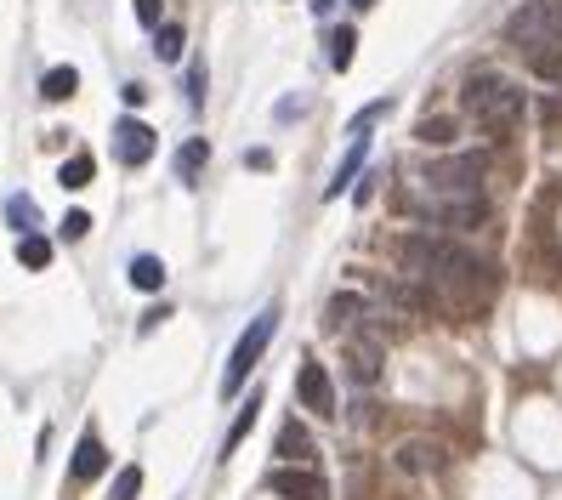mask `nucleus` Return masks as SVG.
Segmentation results:
<instances>
[{
	"instance_id": "ddd939ff",
	"label": "nucleus",
	"mask_w": 562,
	"mask_h": 500,
	"mask_svg": "<svg viewBox=\"0 0 562 500\" xmlns=\"http://www.w3.org/2000/svg\"><path fill=\"white\" fill-rule=\"evenodd\" d=\"M125 279H131V290H148L154 296V290H165V262L159 256H131L125 262Z\"/></svg>"
},
{
	"instance_id": "c85d7f7f",
	"label": "nucleus",
	"mask_w": 562,
	"mask_h": 500,
	"mask_svg": "<svg viewBox=\"0 0 562 500\" xmlns=\"http://www.w3.org/2000/svg\"><path fill=\"white\" fill-rule=\"evenodd\" d=\"M188 97H194V103H205V63H194V69H188Z\"/></svg>"
},
{
	"instance_id": "4468645a",
	"label": "nucleus",
	"mask_w": 562,
	"mask_h": 500,
	"mask_svg": "<svg viewBox=\"0 0 562 500\" xmlns=\"http://www.w3.org/2000/svg\"><path fill=\"white\" fill-rule=\"evenodd\" d=\"M279 455H284V466H301L307 455H313V438H307L301 421H284L279 427Z\"/></svg>"
},
{
	"instance_id": "f8f14e48",
	"label": "nucleus",
	"mask_w": 562,
	"mask_h": 500,
	"mask_svg": "<svg viewBox=\"0 0 562 500\" xmlns=\"http://www.w3.org/2000/svg\"><path fill=\"white\" fill-rule=\"evenodd\" d=\"M398 466H404V472H438L443 449L426 444V438H409V444H398Z\"/></svg>"
},
{
	"instance_id": "0eeeda50",
	"label": "nucleus",
	"mask_w": 562,
	"mask_h": 500,
	"mask_svg": "<svg viewBox=\"0 0 562 500\" xmlns=\"http://www.w3.org/2000/svg\"><path fill=\"white\" fill-rule=\"evenodd\" d=\"M426 216L438 222V228H483L489 222V199L483 194H455V199H432Z\"/></svg>"
},
{
	"instance_id": "39448f33",
	"label": "nucleus",
	"mask_w": 562,
	"mask_h": 500,
	"mask_svg": "<svg viewBox=\"0 0 562 500\" xmlns=\"http://www.w3.org/2000/svg\"><path fill=\"white\" fill-rule=\"evenodd\" d=\"M432 194L438 199H455V194H477L483 188V154H455V160H438L426 171Z\"/></svg>"
},
{
	"instance_id": "423d86ee",
	"label": "nucleus",
	"mask_w": 562,
	"mask_h": 500,
	"mask_svg": "<svg viewBox=\"0 0 562 500\" xmlns=\"http://www.w3.org/2000/svg\"><path fill=\"white\" fill-rule=\"evenodd\" d=\"M267 489L279 500H330V483L313 466H279V472H267Z\"/></svg>"
},
{
	"instance_id": "dca6fc26",
	"label": "nucleus",
	"mask_w": 562,
	"mask_h": 500,
	"mask_svg": "<svg viewBox=\"0 0 562 500\" xmlns=\"http://www.w3.org/2000/svg\"><path fill=\"white\" fill-rule=\"evenodd\" d=\"M364 160H369V137H358V143H352V154H347V160H341V165H335V182H330V188H324V194H347V188H352V177H358V171H364Z\"/></svg>"
},
{
	"instance_id": "6e6552de",
	"label": "nucleus",
	"mask_w": 562,
	"mask_h": 500,
	"mask_svg": "<svg viewBox=\"0 0 562 500\" xmlns=\"http://www.w3.org/2000/svg\"><path fill=\"white\" fill-rule=\"evenodd\" d=\"M296 398H301V410H313L318 421H330V415H335V381H330V370L307 358L301 375H296Z\"/></svg>"
},
{
	"instance_id": "2eb2a0df",
	"label": "nucleus",
	"mask_w": 562,
	"mask_h": 500,
	"mask_svg": "<svg viewBox=\"0 0 562 500\" xmlns=\"http://www.w3.org/2000/svg\"><path fill=\"white\" fill-rule=\"evenodd\" d=\"M74 86H80V74H74L69 63H57V69L40 74V97H46V103H69Z\"/></svg>"
},
{
	"instance_id": "7ed1b4c3",
	"label": "nucleus",
	"mask_w": 562,
	"mask_h": 500,
	"mask_svg": "<svg viewBox=\"0 0 562 500\" xmlns=\"http://www.w3.org/2000/svg\"><path fill=\"white\" fill-rule=\"evenodd\" d=\"M506 40L517 52H540V46H562V0H528L506 18Z\"/></svg>"
},
{
	"instance_id": "f03ea898",
	"label": "nucleus",
	"mask_w": 562,
	"mask_h": 500,
	"mask_svg": "<svg viewBox=\"0 0 562 500\" xmlns=\"http://www.w3.org/2000/svg\"><path fill=\"white\" fill-rule=\"evenodd\" d=\"M460 108H466L483 131L500 137V131H511V125L523 120L528 97H523L517 80H506V74H494V69H477L472 80H466V91H460Z\"/></svg>"
},
{
	"instance_id": "f3484780",
	"label": "nucleus",
	"mask_w": 562,
	"mask_h": 500,
	"mask_svg": "<svg viewBox=\"0 0 562 500\" xmlns=\"http://www.w3.org/2000/svg\"><path fill=\"white\" fill-rule=\"evenodd\" d=\"M91 177H97V160H91V154H69V160H63V171H57V182H63L69 194L91 188Z\"/></svg>"
},
{
	"instance_id": "9d476101",
	"label": "nucleus",
	"mask_w": 562,
	"mask_h": 500,
	"mask_svg": "<svg viewBox=\"0 0 562 500\" xmlns=\"http://www.w3.org/2000/svg\"><path fill=\"white\" fill-rule=\"evenodd\" d=\"M347 375L358 387H375L381 381V341H352L347 347Z\"/></svg>"
},
{
	"instance_id": "bb28decb",
	"label": "nucleus",
	"mask_w": 562,
	"mask_h": 500,
	"mask_svg": "<svg viewBox=\"0 0 562 500\" xmlns=\"http://www.w3.org/2000/svg\"><path fill=\"white\" fill-rule=\"evenodd\" d=\"M6 216H12L18 228H35V205H29L23 194H12V199H6Z\"/></svg>"
},
{
	"instance_id": "a211bd4d",
	"label": "nucleus",
	"mask_w": 562,
	"mask_h": 500,
	"mask_svg": "<svg viewBox=\"0 0 562 500\" xmlns=\"http://www.w3.org/2000/svg\"><path fill=\"white\" fill-rule=\"evenodd\" d=\"M415 137H421L426 148H449V143L460 137V125L449 120V114H432V120H421V125H415Z\"/></svg>"
},
{
	"instance_id": "f257e3e1",
	"label": "nucleus",
	"mask_w": 562,
	"mask_h": 500,
	"mask_svg": "<svg viewBox=\"0 0 562 500\" xmlns=\"http://www.w3.org/2000/svg\"><path fill=\"white\" fill-rule=\"evenodd\" d=\"M409 273H421V279H443V285H472L483 262H477V250L455 245V239H443V233H409L404 245H398Z\"/></svg>"
},
{
	"instance_id": "393cba45",
	"label": "nucleus",
	"mask_w": 562,
	"mask_h": 500,
	"mask_svg": "<svg viewBox=\"0 0 562 500\" xmlns=\"http://www.w3.org/2000/svg\"><path fill=\"white\" fill-rule=\"evenodd\" d=\"M256 410H262V398H250L245 410H239V421H233V432H228V444H222V449H239V438L256 427Z\"/></svg>"
},
{
	"instance_id": "4be33fe9",
	"label": "nucleus",
	"mask_w": 562,
	"mask_h": 500,
	"mask_svg": "<svg viewBox=\"0 0 562 500\" xmlns=\"http://www.w3.org/2000/svg\"><path fill=\"white\" fill-rule=\"evenodd\" d=\"M528 69L540 74V80H562V46H540V52H528Z\"/></svg>"
},
{
	"instance_id": "c756f323",
	"label": "nucleus",
	"mask_w": 562,
	"mask_h": 500,
	"mask_svg": "<svg viewBox=\"0 0 562 500\" xmlns=\"http://www.w3.org/2000/svg\"><path fill=\"white\" fill-rule=\"evenodd\" d=\"M137 18L148 23V29H159V0H137Z\"/></svg>"
},
{
	"instance_id": "20e7f679",
	"label": "nucleus",
	"mask_w": 562,
	"mask_h": 500,
	"mask_svg": "<svg viewBox=\"0 0 562 500\" xmlns=\"http://www.w3.org/2000/svg\"><path fill=\"white\" fill-rule=\"evenodd\" d=\"M273 330H279V307H262V313L245 324V336L233 341L228 370H222V398H233V393H239V387L250 381L256 358H262V353H267V341H273Z\"/></svg>"
},
{
	"instance_id": "6ab92c4d",
	"label": "nucleus",
	"mask_w": 562,
	"mask_h": 500,
	"mask_svg": "<svg viewBox=\"0 0 562 500\" xmlns=\"http://www.w3.org/2000/svg\"><path fill=\"white\" fill-rule=\"evenodd\" d=\"M358 313H364V296L341 290V296H330V307H324V324H330V330H341V324H352Z\"/></svg>"
},
{
	"instance_id": "cd10ccee",
	"label": "nucleus",
	"mask_w": 562,
	"mask_h": 500,
	"mask_svg": "<svg viewBox=\"0 0 562 500\" xmlns=\"http://www.w3.org/2000/svg\"><path fill=\"white\" fill-rule=\"evenodd\" d=\"M86 233H91V216L86 211H69V216H63V239H86Z\"/></svg>"
},
{
	"instance_id": "412c9836",
	"label": "nucleus",
	"mask_w": 562,
	"mask_h": 500,
	"mask_svg": "<svg viewBox=\"0 0 562 500\" xmlns=\"http://www.w3.org/2000/svg\"><path fill=\"white\" fill-rule=\"evenodd\" d=\"M182 46H188V35H182L176 23H159V35H154V52H159V63H182Z\"/></svg>"
},
{
	"instance_id": "aec40b11",
	"label": "nucleus",
	"mask_w": 562,
	"mask_h": 500,
	"mask_svg": "<svg viewBox=\"0 0 562 500\" xmlns=\"http://www.w3.org/2000/svg\"><path fill=\"white\" fill-rule=\"evenodd\" d=\"M18 262L23 268H52V239H40V233H23V245H18Z\"/></svg>"
},
{
	"instance_id": "5701e85b",
	"label": "nucleus",
	"mask_w": 562,
	"mask_h": 500,
	"mask_svg": "<svg viewBox=\"0 0 562 500\" xmlns=\"http://www.w3.org/2000/svg\"><path fill=\"white\" fill-rule=\"evenodd\" d=\"M205 160H211V148H205V143L194 137V143L176 154V177H199V171H205Z\"/></svg>"
},
{
	"instance_id": "a878e982",
	"label": "nucleus",
	"mask_w": 562,
	"mask_h": 500,
	"mask_svg": "<svg viewBox=\"0 0 562 500\" xmlns=\"http://www.w3.org/2000/svg\"><path fill=\"white\" fill-rule=\"evenodd\" d=\"M352 46H358L352 29H335V35H330V63H335V69H347V63H352Z\"/></svg>"
},
{
	"instance_id": "1a4fd4ad",
	"label": "nucleus",
	"mask_w": 562,
	"mask_h": 500,
	"mask_svg": "<svg viewBox=\"0 0 562 500\" xmlns=\"http://www.w3.org/2000/svg\"><path fill=\"white\" fill-rule=\"evenodd\" d=\"M114 154H120L125 165H148V160H154V125L120 120V125H114Z\"/></svg>"
},
{
	"instance_id": "b1692460",
	"label": "nucleus",
	"mask_w": 562,
	"mask_h": 500,
	"mask_svg": "<svg viewBox=\"0 0 562 500\" xmlns=\"http://www.w3.org/2000/svg\"><path fill=\"white\" fill-rule=\"evenodd\" d=\"M137 495H142V466H125L114 489H108V500H137Z\"/></svg>"
},
{
	"instance_id": "9b49d317",
	"label": "nucleus",
	"mask_w": 562,
	"mask_h": 500,
	"mask_svg": "<svg viewBox=\"0 0 562 500\" xmlns=\"http://www.w3.org/2000/svg\"><path fill=\"white\" fill-rule=\"evenodd\" d=\"M103 466H108V449H103V438H97V432H86V438L74 444V461H69V472H74L80 483H86V478H97Z\"/></svg>"
}]
</instances>
